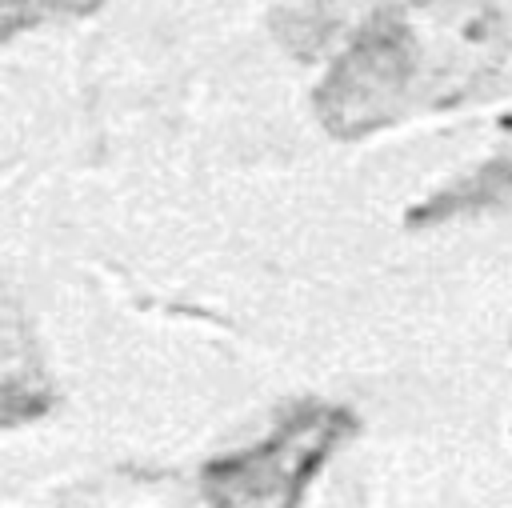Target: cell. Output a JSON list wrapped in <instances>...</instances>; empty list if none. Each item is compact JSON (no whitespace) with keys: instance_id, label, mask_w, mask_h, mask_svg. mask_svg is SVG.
<instances>
[{"instance_id":"6da1fadb","label":"cell","mask_w":512,"mask_h":508,"mask_svg":"<svg viewBox=\"0 0 512 508\" xmlns=\"http://www.w3.org/2000/svg\"><path fill=\"white\" fill-rule=\"evenodd\" d=\"M508 60V32L488 0H396L372 12L312 92L336 140H364L420 112L484 96Z\"/></svg>"},{"instance_id":"7a4b0ae2","label":"cell","mask_w":512,"mask_h":508,"mask_svg":"<svg viewBox=\"0 0 512 508\" xmlns=\"http://www.w3.org/2000/svg\"><path fill=\"white\" fill-rule=\"evenodd\" d=\"M356 432V420L332 404H304L280 428L200 472L212 508H296L324 460Z\"/></svg>"},{"instance_id":"3957f363","label":"cell","mask_w":512,"mask_h":508,"mask_svg":"<svg viewBox=\"0 0 512 508\" xmlns=\"http://www.w3.org/2000/svg\"><path fill=\"white\" fill-rule=\"evenodd\" d=\"M496 208H512V152L484 160L476 172L460 176L456 184L432 192L424 204L408 208V224L424 228V224H444L456 216H476Z\"/></svg>"},{"instance_id":"277c9868","label":"cell","mask_w":512,"mask_h":508,"mask_svg":"<svg viewBox=\"0 0 512 508\" xmlns=\"http://www.w3.org/2000/svg\"><path fill=\"white\" fill-rule=\"evenodd\" d=\"M52 404L48 376L24 356H0V428L28 424Z\"/></svg>"},{"instance_id":"5b68a950","label":"cell","mask_w":512,"mask_h":508,"mask_svg":"<svg viewBox=\"0 0 512 508\" xmlns=\"http://www.w3.org/2000/svg\"><path fill=\"white\" fill-rule=\"evenodd\" d=\"M96 0H0V48L8 40H16L20 32H32L40 24L76 16L84 8H92Z\"/></svg>"}]
</instances>
